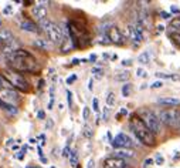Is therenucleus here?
I'll list each match as a JSON object with an SVG mask.
<instances>
[{"label": "nucleus", "instance_id": "c03bdc74", "mask_svg": "<svg viewBox=\"0 0 180 168\" xmlns=\"http://www.w3.org/2000/svg\"><path fill=\"white\" fill-rule=\"evenodd\" d=\"M37 151H38V155H40V158H43L44 157V153H43V148H41V147H37Z\"/></svg>", "mask_w": 180, "mask_h": 168}, {"label": "nucleus", "instance_id": "58836bf2", "mask_svg": "<svg viewBox=\"0 0 180 168\" xmlns=\"http://www.w3.org/2000/svg\"><path fill=\"white\" fill-rule=\"evenodd\" d=\"M3 14H12V6L10 4H7V7L3 9Z\"/></svg>", "mask_w": 180, "mask_h": 168}, {"label": "nucleus", "instance_id": "1a4fd4ad", "mask_svg": "<svg viewBox=\"0 0 180 168\" xmlns=\"http://www.w3.org/2000/svg\"><path fill=\"white\" fill-rule=\"evenodd\" d=\"M0 98L3 100V101H6V103L14 106V103L18 100V97H17V93L14 90H12V88H3V90H0Z\"/></svg>", "mask_w": 180, "mask_h": 168}, {"label": "nucleus", "instance_id": "4be33fe9", "mask_svg": "<svg viewBox=\"0 0 180 168\" xmlns=\"http://www.w3.org/2000/svg\"><path fill=\"white\" fill-rule=\"evenodd\" d=\"M82 134H84V137L92 138V135H94V131H92V128L89 127L88 124H85V125H84V128H82Z\"/></svg>", "mask_w": 180, "mask_h": 168}, {"label": "nucleus", "instance_id": "37998d69", "mask_svg": "<svg viewBox=\"0 0 180 168\" xmlns=\"http://www.w3.org/2000/svg\"><path fill=\"white\" fill-rule=\"evenodd\" d=\"M16 158H17V160H23V158H24V151H23V150H22L20 153H17V154H16Z\"/></svg>", "mask_w": 180, "mask_h": 168}, {"label": "nucleus", "instance_id": "4c0bfd02", "mask_svg": "<svg viewBox=\"0 0 180 168\" xmlns=\"http://www.w3.org/2000/svg\"><path fill=\"white\" fill-rule=\"evenodd\" d=\"M162 86H163L162 81H155V83H153L152 86H150V87H152V88H160Z\"/></svg>", "mask_w": 180, "mask_h": 168}, {"label": "nucleus", "instance_id": "2f4dec72", "mask_svg": "<svg viewBox=\"0 0 180 168\" xmlns=\"http://www.w3.org/2000/svg\"><path fill=\"white\" fill-rule=\"evenodd\" d=\"M92 73H94V74L97 76L98 78L102 77V70H101V69H97V67H94V69H92Z\"/></svg>", "mask_w": 180, "mask_h": 168}, {"label": "nucleus", "instance_id": "dca6fc26", "mask_svg": "<svg viewBox=\"0 0 180 168\" xmlns=\"http://www.w3.org/2000/svg\"><path fill=\"white\" fill-rule=\"evenodd\" d=\"M159 104H163V106H180V100L176 98V97H162V98H158Z\"/></svg>", "mask_w": 180, "mask_h": 168}, {"label": "nucleus", "instance_id": "cd10ccee", "mask_svg": "<svg viewBox=\"0 0 180 168\" xmlns=\"http://www.w3.org/2000/svg\"><path fill=\"white\" fill-rule=\"evenodd\" d=\"M71 153H72V151H71L70 145H65V147H64V150H62V157H68V158H70Z\"/></svg>", "mask_w": 180, "mask_h": 168}, {"label": "nucleus", "instance_id": "f257e3e1", "mask_svg": "<svg viewBox=\"0 0 180 168\" xmlns=\"http://www.w3.org/2000/svg\"><path fill=\"white\" fill-rule=\"evenodd\" d=\"M9 67L16 73H36L38 71V64L36 59L28 51L18 49L6 57Z\"/></svg>", "mask_w": 180, "mask_h": 168}, {"label": "nucleus", "instance_id": "c9c22d12", "mask_svg": "<svg viewBox=\"0 0 180 168\" xmlns=\"http://www.w3.org/2000/svg\"><path fill=\"white\" fill-rule=\"evenodd\" d=\"M67 97H68V106L72 107V93H71V91H67Z\"/></svg>", "mask_w": 180, "mask_h": 168}, {"label": "nucleus", "instance_id": "a18cd8bd", "mask_svg": "<svg viewBox=\"0 0 180 168\" xmlns=\"http://www.w3.org/2000/svg\"><path fill=\"white\" fill-rule=\"evenodd\" d=\"M125 114H128V111H126L125 108H122V110H121V113H119V114L116 115V117H118V118H119V117H121V115H125Z\"/></svg>", "mask_w": 180, "mask_h": 168}, {"label": "nucleus", "instance_id": "6e6552de", "mask_svg": "<svg viewBox=\"0 0 180 168\" xmlns=\"http://www.w3.org/2000/svg\"><path fill=\"white\" fill-rule=\"evenodd\" d=\"M107 34H108V37H109L111 43H115V44H123L125 43L122 33H121V30H119L116 26H111Z\"/></svg>", "mask_w": 180, "mask_h": 168}, {"label": "nucleus", "instance_id": "412c9836", "mask_svg": "<svg viewBox=\"0 0 180 168\" xmlns=\"http://www.w3.org/2000/svg\"><path fill=\"white\" fill-rule=\"evenodd\" d=\"M98 43L99 44H109L111 43V40H109L107 33H101V34L98 36Z\"/></svg>", "mask_w": 180, "mask_h": 168}, {"label": "nucleus", "instance_id": "c756f323", "mask_svg": "<svg viewBox=\"0 0 180 168\" xmlns=\"http://www.w3.org/2000/svg\"><path fill=\"white\" fill-rule=\"evenodd\" d=\"M108 117H109V108H108V107H105L104 113H102V120H104V121H108Z\"/></svg>", "mask_w": 180, "mask_h": 168}, {"label": "nucleus", "instance_id": "49530a36", "mask_svg": "<svg viewBox=\"0 0 180 168\" xmlns=\"http://www.w3.org/2000/svg\"><path fill=\"white\" fill-rule=\"evenodd\" d=\"M132 64V60H123L122 61V66H131Z\"/></svg>", "mask_w": 180, "mask_h": 168}, {"label": "nucleus", "instance_id": "f8f14e48", "mask_svg": "<svg viewBox=\"0 0 180 168\" xmlns=\"http://www.w3.org/2000/svg\"><path fill=\"white\" fill-rule=\"evenodd\" d=\"M31 13H33V16L38 22H43V20L47 19V9H46V6H43L41 3H40L38 6H34Z\"/></svg>", "mask_w": 180, "mask_h": 168}, {"label": "nucleus", "instance_id": "6ab92c4d", "mask_svg": "<svg viewBox=\"0 0 180 168\" xmlns=\"http://www.w3.org/2000/svg\"><path fill=\"white\" fill-rule=\"evenodd\" d=\"M138 61L142 63V64H148V63L150 61V53H149V51H143L142 54H139Z\"/></svg>", "mask_w": 180, "mask_h": 168}, {"label": "nucleus", "instance_id": "20e7f679", "mask_svg": "<svg viewBox=\"0 0 180 168\" xmlns=\"http://www.w3.org/2000/svg\"><path fill=\"white\" fill-rule=\"evenodd\" d=\"M2 77H3L4 80H7V83L10 84V87H14V88H17V90L23 91V93H28V91L31 90L30 84L27 83V80H26L20 73L4 70V71H2Z\"/></svg>", "mask_w": 180, "mask_h": 168}, {"label": "nucleus", "instance_id": "864d4df0", "mask_svg": "<svg viewBox=\"0 0 180 168\" xmlns=\"http://www.w3.org/2000/svg\"><path fill=\"white\" fill-rule=\"evenodd\" d=\"M92 84H94V81H92V80H89V86H88V88H89V90H91V91H92V88H94V86H92Z\"/></svg>", "mask_w": 180, "mask_h": 168}, {"label": "nucleus", "instance_id": "393cba45", "mask_svg": "<svg viewBox=\"0 0 180 168\" xmlns=\"http://www.w3.org/2000/svg\"><path fill=\"white\" fill-rule=\"evenodd\" d=\"M156 76L160 78H168V80H179V77L174 74H165V73H156Z\"/></svg>", "mask_w": 180, "mask_h": 168}, {"label": "nucleus", "instance_id": "0eeeda50", "mask_svg": "<svg viewBox=\"0 0 180 168\" xmlns=\"http://www.w3.org/2000/svg\"><path fill=\"white\" fill-rule=\"evenodd\" d=\"M112 147L115 150H119V148H131L132 145V140L129 138V135H126L125 133H119L115 138L112 140Z\"/></svg>", "mask_w": 180, "mask_h": 168}, {"label": "nucleus", "instance_id": "ddd939ff", "mask_svg": "<svg viewBox=\"0 0 180 168\" xmlns=\"http://www.w3.org/2000/svg\"><path fill=\"white\" fill-rule=\"evenodd\" d=\"M14 41V36L10 30L7 29H2L0 30V44H4V46H9Z\"/></svg>", "mask_w": 180, "mask_h": 168}, {"label": "nucleus", "instance_id": "79ce46f5", "mask_svg": "<svg viewBox=\"0 0 180 168\" xmlns=\"http://www.w3.org/2000/svg\"><path fill=\"white\" fill-rule=\"evenodd\" d=\"M54 127V121H52L51 118H48L47 120V130H50V128H52Z\"/></svg>", "mask_w": 180, "mask_h": 168}, {"label": "nucleus", "instance_id": "aec40b11", "mask_svg": "<svg viewBox=\"0 0 180 168\" xmlns=\"http://www.w3.org/2000/svg\"><path fill=\"white\" fill-rule=\"evenodd\" d=\"M129 77H131V76H129L128 71H121L115 76V80L116 81H126V80H129Z\"/></svg>", "mask_w": 180, "mask_h": 168}, {"label": "nucleus", "instance_id": "13d9d810", "mask_svg": "<svg viewBox=\"0 0 180 168\" xmlns=\"http://www.w3.org/2000/svg\"><path fill=\"white\" fill-rule=\"evenodd\" d=\"M28 143H31V144H36V140H34V138H30V141H28Z\"/></svg>", "mask_w": 180, "mask_h": 168}, {"label": "nucleus", "instance_id": "c85d7f7f", "mask_svg": "<svg viewBox=\"0 0 180 168\" xmlns=\"http://www.w3.org/2000/svg\"><path fill=\"white\" fill-rule=\"evenodd\" d=\"M82 118L84 120H88L89 118V107H84V110H82Z\"/></svg>", "mask_w": 180, "mask_h": 168}, {"label": "nucleus", "instance_id": "3c124183", "mask_svg": "<svg viewBox=\"0 0 180 168\" xmlns=\"http://www.w3.org/2000/svg\"><path fill=\"white\" fill-rule=\"evenodd\" d=\"M44 87V80H40L38 81V88H43Z\"/></svg>", "mask_w": 180, "mask_h": 168}, {"label": "nucleus", "instance_id": "72a5a7b5", "mask_svg": "<svg viewBox=\"0 0 180 168\" xmlns=\"http://www.w3.org/2000/svg\"><path fill=\"white\" fill-rule=\"evenodd\" d=\"M136 76H138V77H145V76H146V71H145L143 69H138L136 70Z\"/></svg>", "mask_w": 180, "mask_h": 168}, {"label": "nucleus", "instance_id": "9d476101", "mask_svg": "<svg viewBox=\"0 0 180 168\" xmlns=\"http://www.w3.org/2000/svg\"><path fill=\"white\" fill-rule=\"evenodd\" d=\"M104 167L105 168H126V161L118 157H109L104 161Z\"/></svg>", "mask_w": 180, "mask_h": 168}, {"label": "nucleus", "instance_id": "f704fd0d", "mask_svg": "<svg viewBox=\"0 0 180 168\" xmlns=\"http://www.w3.org/2000/svg\"><path fill=\"white\" fill-rule=\"evenodd\" d=\"M92 106H94V111H99V103H98V100L94 98V101H92Z\"/></svg>", "mask_w": 180, "mask_h": 168}, {"label": "nucleus", "instance_id": "7ed1b4c3", "mask_svg": "<svg viewBox=\"0 0 180 168\" xmlns=\"http://www.w3.org/2000/svg\"><path fill=\"white\" fill-rule=\"evenodd\" d=\"M40 29L47 34V39L51 44H60L62 43V29L60 24L46 19L40 22Z\"/></svg>", "mask_w": 180, "mask_h": 168}, {"label": "nucleus", "instance_id": "e433bc0d", "mask_svg": "<svg viewBox=\"0 0 180 168\" xmlns=\"http://www.w3.org/2000/svg\"><path fill=\"white\" fill-rule=\"evenodd\" d=\"M37 118H38V120H44V118H46V113H44L43 110H40V111L37 113Z\"/></svg>", "mask_w": 180, "mask_h": 168}, {"label": "nucleus", "instance_id": "bb28decb", "mask_svg": "<svg viewBox=\"0 0 180 168\" xmlns=\"http://www.w3.org/2000/svg\"><path fill=\"white\" fill-rule=\"evenodd\" d=\"M170 39L177 44V46H180V33H177V31L170 33Z\"/></svg>", "mask_w": 180, "mask_h": 168}, {"label": "nucleus", "instance_id": "4d7b16f0", "mask_svg": "<svg viewBox=\"0 0 180 168\" xmlns=\"http://www.w3.org/2000/svg\"><path fill=\"white\" fill-rule=\"evenodd\" d=\"M172 12H173V13H179V9H176V7H172Z\"/></svg>", "mask_w": 180, "mask_h": 168}, {"label": "nucleus", "instance_id": "9b49d317", "mask_svg": "<svg viewBox=\"0 0 180 168\" xmlns=\"http://www.w3.org/2000/svg\"><path fill=\"white\" fill-rule=\"evenodd\" d=\"M128 33H129V37H131V40L133 41L135 46H139V44L142 43V40H143V34H142L141 31L136 30L135 24H129L128 26Z\"/></svg>", "mask_w": 180, "mask_h": 168}, {"label": "nucleus", "instance_id": "a19ab883", "mask_svg": "<svg viewBox=\"0 0 180 168\" xmlns=\"http://www.w3.org/2000/svg\"><path fill=\"white\" fill-rule=\"evenodd\" d=\"M75 80H77V76H75V74H72V76H71V77H68V78H67V84L74 83V81H75Z\"/></svg>", "mask_w": 180, "mask_h": 168}, {"label": "nucleus", "instance_id": "a211bd4d", "mask_svg": "<svg viewBox=\"0 0 180 168\" xmlns=\"http://www.w3.org/2000/svg\"><path fill=\"white\" fill-rule=\"evenodd\" d=\"M34 46L38 47V49H43V50L51 49V44L48 43V40H44V39H37V40L34 41Z\"/></svg>", "mask_w": 180, "mask_h": 168}, {"label": "nucleus", "instance_id": "ea45409f", "mask_svg": "<svg viewBox=\"0 0 180 168\" xmlns=\"http://www.w3.org/2000/svg\"><path fill=\"white\" fill-rule=\"evenodd\" d=\"M150 164H153V160L152 158H146V160H145V162H143V167L146 168V167H149Z\"/></svg>", "mask_w": 180, "mask_h": 168}, {"label": "nucleus", "instance_id": "8fccbe9b", "mask_svg": "<svg viewBox=\"0 0 180 168\" xmlns=\"http://www.w3.org/2000/svg\"><path fill=\"white\" fill-rule=\"evenodd\" d=\"M13 143H14V140H13V138H9V140L6 141V145H12Z\"/></svg>", "mask_w": 180, "mask_h": 168}, {"label": "nucleus", "instance_id": "6e6d98bb", "mask_svg": "<svg viewBox=\"0 0 180 168\" xmlns=\"http://www.w3.org/2000/svg\"><path fill=\"white\" fill-rule=\"evenodd\" d=\"M72 64H79V60L78 59H74L72 60Z\"/></svg>", "mask_w": 180, "mask_h": 168}, {"label": "nucleus", "instance_id": "39448f33", "mask_svg": "<svg viewBox=\"0 0 180 168\" xmlns=\"http://www.w3.org/2000/svg\"><path fill=\"white\" fill-rule=\"evenodd\" d=\"M160 123L166 124L168 127H177L180 125V110L179 108H166L159 113Z\"/></svg>", "mask_w": 180, "mask_h": 168}, {"label": "nucleus", "instance_id": "5fc2aeb1", "mask_svg": "<svg viewBox=\"0 0 180 168\" xmlns=\"http://www.w3.org/2000/svg\"><path fill=\"white\" fill-rule=\"evenodd\" d=\"M89 60H91V61H95V60H97V56H95V54H91V57H89Z\"/></svg>", "mask_w": 180, "mask_h": 168}, {"label": "nucleus", "instance_id": "4468645a", "mask_svg": "<svg viewBox=\"0 0 180 168\" xmlns=\"http://www.w3.org/2000/svg\"><path fill=\"white\" fill-rule=\"evenodd\" d=\"M20 27H22V30L30 31V33H40V31H41L40 26H37L36 23H34V22H30V20H24V22H22Z\"/></svg>", "mask_w": 180, "mask_h": 168}, {"label": "nucleus", "instance_id": "423d86ee", "mask_svg": "<svg viewBox=\"0 0 180 168\" xmlns=\"http://www.w3.org/2000/svg\"><path fill=\"white\" fill-rule=\"evenodd\" d=\"M141 118L143 120V123L146 124V127L152 131L153 134H160L162 133V127H160V120L159 117H156L152 111L148 110H142L141 111Z\"/></svg>", "mask_w": 180, "mask_h": 168}, {"label": "nucleus", "instance_id": "2eb2a0df", "mask_svg": "<svg viewBox=\"0 0 180 168\" xmlns=\"http://www.w3.org/2000/svg\"><path fill=\"white\" fill-rule=\"evenodd\" d=\"M115 157L118 158H133L135 157V151L131 148H119V150H115Z\"/></svg>", "mask_w": 180, "mask_h": 168}, {"label": "nucleus", "instance_id": "5701e85b", "mask_svg": "<svg viewBox=\"0 0 180 168\" xmlns=\"http://www.w3.org/2000/svg\"><path fill=\"white\" fill-rule=\"evenodd\" d=\"M70 164H71V167H77V164H78V153H77V151H72V153H71Z\"/></svg>", "mask_w": 180, "mask_h": 168}, {"label": "nucleus", "instance_id": "a878e982", "mask_svg": "<svg viewBox=\"0 0 180 168\" xmlns=\"http://www.w3.org/2000/svg\"><path fill=\"white\" fill-rule=\"evenodd\" d=\"M113 104H115V94L111 91V93H108V96H107V106L111 107V106H113Z\"/></svg>", "mask_w": 180, "mask_h": 168}, {"label": "nucleus", "instance_id": "7c9ffc66", "mask_svg": "<svg viewBox=\"0 0 180 168\" xmlns=\"http://www.w3.org/2000/svg\"><path fill=\"white\" fill-rule=\"evenodd\" d=\"M155 161H156V164H158V165H162L163 162H165V158H163L160 154H158V155H156V158H155Z\"/></svg>", "mask_w": 180, "mask_h": 168}, {"label": "nucleus", "instance_id": "f3484780", "mask_svg": "<svg viewBox=\"0 0 180 168\" xmlns=\"http://www.w3.org/2000/svg\"><path fill=\"white\" fill-rule=\"evenodd\" d=\"M0 107H2V108L3 110H6L7 113H10V114H17L18 113V108L16 106H13V104H9V103H6V101H3V100L0 98Z\"/></svg>", "mask_w": 180, "mask_h": 168}, {"label": "nucleus", "instance_id": "473e14b6", "mask_svg": "<svg viewBox=\"0 0 180 168\" xmlns=\"http://www.w3.org/2000/svg\"><path fill=\"white\" fill-rule=\"evenodd\" d=\"M172 27H176V29H180V17H177V19L172 20Z\"/></svg>", "mask_w": 180, "mask_h": 168}, {"label": "nucleus", "instance_id": "b1692460", "mask_svg": "<svg viewBox=\"0 0 180 168\" xmlns=\"http://www.w3.org/2000/svg\"><path fill=\"white\" fill-rule=\"evenodd\" d=\"M132 93V84H125V86H122V96L123 97H129Z\"/></svg>", "mask_w": 180, "mask_h": 168}, {"label": "nucleus", "instance_id": "09e8293b", "mask_svg": "<svg viewBox=\"0 0 180 168\" xmlns=\"http://www.w3.org/2000/svg\"><path fill=\"white\" fill-rule=\"evenodd\" d=\"M87 168H94V160H89L88 161V167Z\"/></svg>", "mask_w": 180, "mask_h": 168}, {"label": "nucleus", "instance_id": "de8ad7c7", "mask_svg": "<svg viewBox=\"0 0 180 168\" xmlns=\"http://www.w3.org/2000/svg\"><path fill=\"white\" fill-rule=\"evenodd\" d=\"M4 88V84H3V77L0 76V90H3Z\"/></svg>", "mask_w": 180, "mask_h": 168}, {"label": "nucleus", "instance_id": "603ef678", "mask_svg": "<svg viewBox=\"0 0 180 168\" xmlns=\"http://www.w3.org/2000/svg\"><path fill=\"white\" fill-rule=\"evenodd\" d=\"M160 14L163 16V19H169V17H170V16H169L168 13H165V12H162V13H160Z\"/></svg>", "mask_w": 180, "mask_h": 168}, {"label": "nucleus", "instance_id": "f03ea898", "mask_svg": "<svg viewBox=\"0 0 180 168\" xmlns=\"http://www.w3.org/2000/svg\"><path fill=\"white\" fill-rule=\"evenodd\" d=\"M131 130L133 131V134L136 135V138L141 141L145 145H155L156 144V138L155 134L146 127V124L143 123V120L139 117V115L133 114L131 118Z\"/></svg>", "mask_w": 180, "mask_h": 168}]
</instances>
